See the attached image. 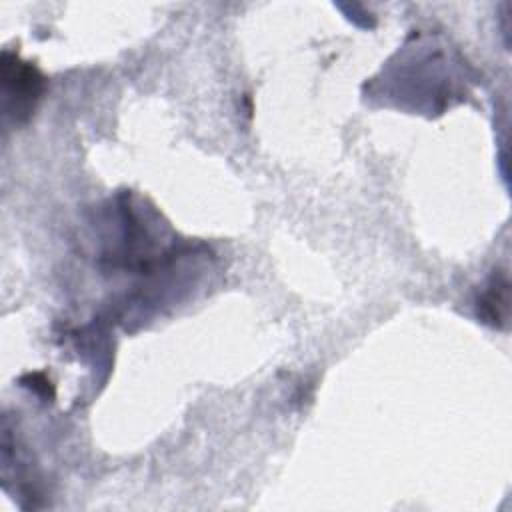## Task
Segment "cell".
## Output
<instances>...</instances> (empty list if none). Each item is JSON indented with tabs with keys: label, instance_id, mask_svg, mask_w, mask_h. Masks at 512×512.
Instances as JSON below:
<instances>
[{
	"label": "cell",
	"instance_id": "cell-1",
	"mask_svg": "<svg viewBox=\"0 0 512 512\" xmlns=\"http://www.w3.org/2000/svg\"><path fill=\"white\" fill-rule=\"evenodd\" d=\"M4 86L10 96L18 98L16 110L22 106L28 108L40 96L42 76L30 64H22L18 60L10 64L8 60H4Z\"/></svg>",
	"mask_w": 512,
	"mask_h": 512
}]
</instances>
